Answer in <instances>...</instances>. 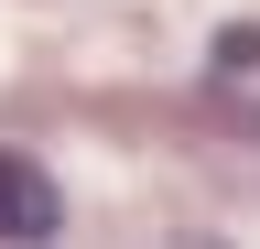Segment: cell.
<instances>
[{"label": "cell", "mask_w": 260, "mask_h": 249, "mask_svg": "<svg viewBox=\"0 0 260 249\" xmlns=\"http://www.w3.org/2000/svg\"><path fill=\"white\" fill-rule=\"evenodd\" d=\"M65 228V195H54V173L32 163V152H0V249H44Z\"/></svg>", "instance_id": "1"}]
</instances>
